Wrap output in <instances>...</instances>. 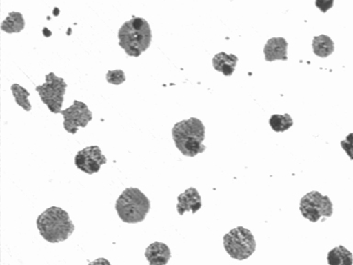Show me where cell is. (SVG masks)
I'll return each instance as SVG.
<instances>
[{
	"instance_id": "obj_1",
	"label": "cell",
	"mask_w": 353,
	"mask_h": 265,
	"mask_svg": "<svg viewBox=\"0 0 353 265\" xmlns=\"http://www.w3.org/2000/svg\"><path fill=\"white\" fill-rule=\"evenodd\" d=\"M41 236L50 243L65 242L74 231V225L68 213L57 206H52L41 213L36 219Z\"/></svg>"
},
{
	"instance_id": "obj_2",
	"label": "cell",
	"mask_w": 353,
	"mask_h": 265,
	"mask_svg": "<svg viewBox=\"0 0 353 265\" xmlns=\"http://www.w3.org/2000/svg\"><path fill=\"white\" fill-rule=\"evenodd\" d=\"M119 46L129 57H138L151 46L152 30L148 21L134 17L118 32Z\"/></svg>"
},
{
	"instance_id": "obj_3",
	"label": "cell",
	"mask_w": 353,
	"mask_h": 265,
	"mask_svg": "<svg viewBox=\"0 0 353 265\" xmlns=\"http://www.w3.org/2000/svg\"><path fill=\"white\" fill-rule=\"evenodd\" d=\"M172 138L176 148L186 157H193L206 150L205 127L198 118L192 117L176 123L172 128Z\"/></svg>"
},
{
	"instance_id": "obj_4",
	"label": "cell",
	"mask_w": 353,
	"mask_h": 265,
	"mask_svg": "<svg viewBox=\"0 0 353 265\" xmlns=\"http://www.w3.org/2000/svg\"><path fill=\"white\" fill-rule=\"evenodd\" d=\"M115 209L124 223L137 224L145 219L150 211L151 203L148 196L138 188L130 187L119 196Z\"/></svg>"
},
{
	"instance_id": "obj_5",
	"label": "cell",
	"mask_w": 353,
	"mask_h": 265,
	"mask_svg": "<svg viewBox=\"0 0 353 265\" xmlns=\"http://www.w3.org/2000/svg\"><path fill=\"white\" fill-rule=\"evenodd\" d=\"M223 247L231 258L243 261L255 253L256 242L250 230L237 226L223 236Z\"/></svg>"
},
{
	"instance_id": "obj_6",
	"label": "cell",
	"mask_w": 353,
	"mask_h": 265,
	"mask_svg": "<svg viewBox=\"0 0 353 265\" xmlns=\"http://www.w3.org/2000/svg\"><path fill=\"white\" fill-rule=\"evenodd\" d=\"M68 88L65 79L57 77L54 73H49L46 76V81L43 85L37 86L35 90L41 97V101L47 105L50 112L61 113L65 94Z\"/></svg>"
},
{
	"instance_id": "obj_7",
	"label": "cell",
	"mask_w": 353,
	"mask_h": 265,
	"mask_svg": "<svg viewBox=\"0 0 353 265\" xmlns=\"http://www.w3.org/2000/svg\"><path fill=\"white\" fill-rule=\"evenodd\" d=\"M300 211L305 219L314 223L333 215V204L328 196L313 190L301 199Z\"/></svg>"
},
{
	"instance_id": "obj_8",
	"label": "cell",
	"mask_w": 353,
	"mask_h": 265,
	"mask_svg": "<svg viewBox=\"0 0 353 265\" xmlns=\"http://www.w3.org/2000/svg\"><path fill=\"white\" fill-rule=\"evenodd\" d=\"M63 116V128L72 135L76 134L79 127L85 128L92 121V112L84 102L74 101L68 109L62 110Z\"/></svg>"
},
{
	"instance_id": "obj_9",
	"label": "cell",
	"mask_w": 353,
	"mask_h": 265,
	"mask_svg": "<svg viewBox=\"0 0 353 265\" xmlns=\"http://www.w3.org/2000/svg\"><path fill=\"white\" fill-rule=\"evenodd\" d=\"M107 159L98 146H87L77 152L74 157V164L83 173L92 175L99 173L102 165L106 164Z\"/></svg>"
},
{
	"instance_id": "obj_10",
	"label": "cell",
	"mask_w": 353,
	"mask_h": 265,
	"mask_svg": "<svg viewBox=\"0 0 353 265\" xmlns=\"http://www.w3.org/2000/svg\"><path fill=\"white\" fill-rule=\"evenodd\" d=\"M201 197L196 188L190 187L178 196V204L176 211L179 215H183L184 213L192 212L196 214L201 208Z\"/></svg>"
},
{
	"instance_id": "obj_11",
	"label": "cell",
	"mask_w": 353,
	"mask_h": 265,
	"mask_svg": "<svg viewBox=\"0 0 353 265\" xmlns=\"http://www.w3.org/2000/svg\"><path fill=\"white\" fill-rule=\"evenodd\" d=\"M288 43L283 37L270 38L267 41L264 47L265 60L273 62L276 60L286 61Z\"/></svg>"
},
{
	"instance_id": "obj_12",
	"label": "cell",
	"mask_w": 353,
	"mask_h": 265,
	"mask_svg": "<svg viewBox=\"0 0 353 265\" xmlns=\"http://www.w3.org/2000/svg\"><path fill=\"white\" fill-rule=\"evenodd\" d=\"M145 256L149 265H167L171 251L165 243L154 242L146 248Z\"/></svg>"
},
{
	"instance_id": "obj_13",
	"label": "cell",
	"mask_w": 353,
	"mask_h": 265,
	"mask_svg": "<svg viewBox=\"0 0 353 265\" xmlns=\"http://www.w3.org/2000/svg\"><path fill=\"white\" fill-rule=\"evenodd\" d=\"M237 62H239V58L236 55H228L223 52L215 55L212 58V66L215 70L221 72L225 77H230L233 75Z\"/></svg>"
},
{
	"instance_id": "obj_14",
	"label": "cell",
	"mask_w": 353,
	"mask_h": 265,
	"mask_svg": "<svg viewBox=\"0 0 353 265\" xmlns=\"http://www.w3.org/2000/svg\"><path fill=\"white\" fill-rule=\"evenodd\" d=\"M312 46H313L314 54L321 58L330 57L335 51V44L333 41L325 35L314 36Z\"/></svg>"
},
{
	"instance_id": "obj_15",
	"label": "cell",
	"mask_w": 353,
	"mask_h": 265,
	"mask_svg": "<svg viewBox=\"0 0 353 265\" xmlns=\"http://www.w3.org/2000/svg\"><path fill=\"white\" fill-rule=\"evenodd\" d=\"M328 265H352L353 254L344 246L334 248L327 253Z\"/></svg>"
},
{
	"instance_id": "obj_16",
	"label": "cell",
	"mask_w": 353,
	"mask_h": 265,
	"mask_svg": "<svg viewBox=\"0 0 353 265\" xmlns=\"http://www.w3.org/2000/svg\"><path fill=\"white\" fill-rule=\"evenodd\" d=\"M25 28L23 15L19 12H10L1 24V30L7 33H19Z\"/></svg>"
},
{
	"instance_id": "obj_17",
	"label": "cell",
	"mask_w": 353,
	"mask_h": 265,
	"mask_svg": "<svg viewBox=\"0 0 353 265\" xmlns=\"http://www.w3.org/2000/svg\"><path fill=\"white\" fill-rule=\"evenodd\" d=\"M11 91H12L17 104L23 108L24 110H26V112L32 110V104H30L29 99H28L30 96V92L26 88L19 84H13L11 86Z\"/></svg>"
},
{
	"instance_id": "obj_18",
	"label": "cell",
	"mask_w": 353,
	"mask_h": 265,
	"mask_svg": "<svg viewBox=\"0 0 353 265\" xmlns=\"http://www.w3.org/2000/svg\"><path fill=\"white\" fill-rule=\"evenodd\" d=\"M270 126L275 132H284L294 126V121L288 113L284 115H273L270 118Z\"/></svg>"
},
{
	"instance_id": "obj_19",
	"label": "cell",
	"mask_w": 353,
	"mask_h": 265,
	"mask_svg": "<svg viewBox=\"0 0 353 265\" xmlns=\"http://www.w3.org/2000/svg\"><path fill=\"white\" fill-rule=\"evenodd\" d=\"M106 79L108 83L113 85L123 84L126 80L125 74L121 69H116V70L108 71Z\"/></svg>"
},
{
	"instance_id": "obj_20",
	"label": "cell",
	"mask_w": 353,
	"mask_h": 265,
	"mask_svg": "<svg viewBox=\"0 0 353 265\" xmlns=\"http://www.w3.org/2000/svg\"><path fill=\"white\" fill-rule=\"evenodd\" d=\"M341 148L346 152L350 160H353V132L347 135L346 139L341 141Z\"/></svg>"
},
{
	"instance_id": "obj_21",
	"label": "cell",
	"mask_w": 353,
	"mask_h": 265,
	"mask_svg": "<svg viewBox=\"0 0 353 265\" xmlns=\"http://www.w3.org/2000/svg\"><path fill=\"white\" fill-rule=\"evenodd\" d=\"M333 0H330V1H323V0H319V1L316 2V6L319 8L322 12H327V10H330L331 7L333 6Z\"/></svg>"
},
{
	"instance_id": "obj_22",
	"label": "cell",
	"mask_w": 353,
	"mask_h": 265,
	"mask_svg": "<svg viewBox=\"0 0 353 265\" xmlns=\"http://www.w3.org/2000/svg\"><path fill=\"white\" fill-rule=\"evenodd\" d=\"M88 265H112L110 262L105 258H99L95 259V261L90 262Z\"/></svg>"
}]
</instances>
